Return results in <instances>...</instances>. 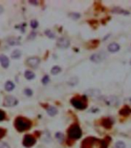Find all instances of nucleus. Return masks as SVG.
<instances>
[{"mask_svg":"<svg viewBox=\"0 0 131 148\" xmlns=\"http://www.w3.org/2000/svg\"><path fill=\"white\" fill-rule=\"evenodd\" d=\"M82 148H106V143L102 140L89 137L83 141Z\"/></svg>","mask_w":131,"mask_h":148,"instance_id":"f257e3e1","label":"nucleus"},{"mask_svg":"<svg viewBox=\"0 0 131 148\" xmlns=\"http://www.w3.org/2000/svg\"><path fill=\"white\" fill-rule=\"evenodd\" d=\"M15 126L18 131L22 132L30 128L31 122L27 119L23 118V117H18L15 121Z\"/></svg>","mask_w":131,"mask_h":148,"instance_id":"f03ea898","label":"nucleus"},{"mask_svg":"<svg viewBox=\"0 0 131 148\" xmlns=\"http://www.w3.org/2000/svg\"><path fill=\"white\" fill-rule=\"evenodd\" d=\"M68 136L69 138L73 139V140H77L81 137L82 136V131L81 129L79 128L78 125H73L70 126V128L68 131Z\"/></svg>","mask_w":131,"mask_h":148,"instance_id":"7ed1b4c3","label":"nucleus"},{"mask_svg":"<svg viewBox=\"0 0 131 148\" xmlns=\"http://www.w3.org/2000/svg\"><path fill=\"white\" fill-rule=\"evenodd\" d=\"M71 104L73 105V106H75L76 108L79 109V110H83V109L86 108V104H85L83 100L80 98H78V97H74L71 100Z\"/></svg>","mask_w":131,"mask_h":148,"instance_id":"20e7f679","label":"nucleus"},{"mask_svg":"<svg viewBox=\"0 0 131 148\" xmlns=\"http://www.w3.org/2000/svg\"><path fill=\"white\" fill-rule=\"evenodd\" d=\"M18 101L15 97L13 96H5L4 99V102H3V105L5 106H14L17 104Z\"/></svg>","mask_w":131,"mask_h":148,"instance_id":"39448f33","label":"nucleus"},{"mask_svg":"<svg viewBox=\"0 0 131 148\" xmlns=\"http://www.w3.org/2000/svg\"><path fill=\"white\" fill-rule=\"evenodd\" d=\"M36 143V139L31 135H26L24 137L23 140V145L26 147H30L33 146Z\"/></svg>","mask_w":131,"mask_h":148,"instance_id":"423d86ee","label":"nucleus"},{"mask_svg":"<svg viewBox=\"0 0 131 148\" xmlns=\"http://www.w3.org/2000/svg\"><path fill=\"white\" fill-rule=\"evenodd\" d=\"M57 46L62 49L67 48L69 46V40L66 37H61L57 40Z\"/></svg>","mask_w":131,"mask_h":148,"instance_id":"0eeeda50","label":"nucleus"},{"mask_svg":"<svg viewBox=\"0 0 131 148\" xmlns=\"http://www.w3.org/2000/svg\"><path fill=\"white\" fill-rule=\"evenodd\" d=\"M40 59L38 58V57H31V58H29L27 59V64L30 66V67H32V68H36V67L39 66L40 64Z\"/></svg>","mask_w":131,"mask_h":148,"instance_id":"6e6552de","label":"nucleus"},{"mask_svg":"<svg viewBox=\"0 0 131 148\" xmlns=\"http://www.w3.org/2000/svg\"><path fill=\"white\" fill-rule=\"evenodd\" d=\"M105 102H106L107 105H110V106H116V105L118 104V100L115 96L106 97V100H105Z\"/></svg>","mask_w":131,"mask_h":148,"instance_id":"1a4fd4ad","label":"nucleus"},{"mask_svg":"<svg viewBox=\"0 0 131 148\" xmlns=\"http://www.w3.org/2000/svg\"><path fill=\"white\" fill-rule=\"evenodd\" d=\"M0 63L4 68H7L9 65V60L5 55H0Z\"/></svg>","mask_w":131,"mask_h":148,"instance_id":"9d476101","label":"nucleus"},{"mask_svg":"<svg viewBox=\"0 0 131 148\" xmlns=\"http://www.w3.org/2000/svg\"><path fill=\"white\" fill-rule=\"evenodd\" d=\"M119 49H120V46L116 42H113L108 46V50L110 52H118Z\"/></svg>","mask_w":131,"mask_h":148,"instance_id":"9b49d317","label":"nucleus"},{"mask_svg":"<svg viewBox=\"0 0 131 148\" xmlns=\"http://www.w3.org/2000/svg\"><path fill=\"white\" fill-rule=\"evenodd\" d=\"M103 58L101 55L99 54V53L93 54L91 57H90V59H91L92 61L94 62V63H100V62L103 60Z\"/></svg>","mask_w":131,"mask_h":148,"instance_id":"f8f14e48","label":"nucleus"},{"mask_svg":"<svg viewBox=\"0 0 131 148\" xmlns=\"http://www.w3.org/2000/svg\"><path fill=\"white\" fill-rule=\"evenodd\" d=\"M86 94L87 95H89V96H98L100 94V91L98 90V89H89V90H87L86 92Z\"/></svg>","mask_w":131,"mask_h":148,"instance_id":"ddd939ff","label":"nucleus"},{"mask_svg":"<svg viewBox=\"0 0 131 148\" xmlns=\"http://www.w3.org/2000/svg\"><path fill=\"white\" fill-rule=\"evenodd\" d=\"M47 113L50 116H55L57 114V110L54 106H50L47 108Z\"/></svg>","mask_w":131,"mask_h":148,"instance_id":"4468645a","label":"nucleus"},{"mask_svg":"<svg viewBox=\"0 0 131 148\" xmlns=\"http://www.w3.org/2000/svg\"><path fill=\"white\" fill-rule=\"evenodd\" d=\"M21 54H22V52L20 51L19 49H15L13 52H12V54H11V57L13 59H19L21 57Z\"/></svg>","mask_w":131,"mask_h":148,"instance_id":"2eb2a0df","label":"nucleus"},{"mask_svg":"<svg viewBox=\"0 0 131 148\" xmlns=\"http://www.w3.org/2000/svg\"><path fill=\"white\" fill-rule=\"evenodd\" d=\"M5 88L7 91H12L14 88H15V85L13 83H12L11 81H8L5 83Z\"/></svg>","mask_w":131,"mask_h":148,"instance_id":"dca6fc26","label":"nucleus"},{"mask_svg":"<svg viewBox=\"0 0 131 148\" xmlns=\"http://www.w3.org/2000/svg\"><path fill=\"white\" fill-rule=\"evenodd\" d=\"M131 113V110L129 107H124L122 110H120V115H123V116H126V115H129V114Z\"/></svg>","mask_w":131,"mask_h":148,"instance_id":"f3484780","label":"nucleus"},{"mask_svg":"<svg viewBox=\"0 0 131 148\" xmlns=\"http://www.w3.org/2000/svg\"><path fill=\"white\" fill-rule=\"evenodd\" d=\"M102 123H103V126H105L106 128H110L112 126V122L110 119H104Z\"/></svg>","mask_w":131,"mask_h":148,"instance_id":"a211bd4d","label":"nucleus"},{"mask_svg":"<svg viewBox=\"0 0 131 148\" xmlns=\"http://www.w3.org/2000/svg\"><path fill=\"white\" fill-rule=\"evenodd\" d=\"M25 77L27 79H34L35 74L32 71H26L25 73Z\"/></svg>","mask_w":131,"mask_h":148,"instance_id":"6ab92c4d","label":"nucleus"},{"mask_svg":"<svg viewBox=\"0 0 131 148\" xmlns=\"http://www.w3.org/2000/svg\"><path fill=\"white\" fill-rule=\"evenodd\" d=\"M61 71V68L58 66H55V67H52V69H51V73L53 74V75H56Z\"/></svg>","mask_w":131,"mask_h":148,"instance_id":"aec40b11","label":"nucleus"},{"mask_svg":"<svg viewBox=\"0 0 131 148\" xmlns=\"http://www.w3.org/2000/svg\"><path fill=\"white\" fill-rule=\"evenodd\" d=\"M9 43L10 45H19L20 43L19 40H18V39H15V38H10L9 40Z\"/></svg>","mask_w":131,"mask_h":148,"instance_id":"412c9836","label":"nucleus"},{"mask_svg":"<svg viewBox=\"0 0 131 148\" xmlns=\"http://www.w3.org/2000/svg\"><path fill=\"white\" fill-rule=\"evenodd\" d=\"M78 83V79L77 77H73L71 79H69V82H68V84L71 85V86H75Z\"/></svg>","mask_w":131,"mask_h":148,"instance_id":"4be33fe9","label":"nucleus"},{"mask_svg":"<svg viewBox=\"0 0 131 148\" xmlns=\"http://www.w3.org/2000/svg\"><path fill=\"white\" fill-rule=\"evenodd\" d=\"M115 147H116V148H126L125 143H124V142H122V141H118V142H116Z\"/></svg>","mask_w":131,"mask_h":148,"instance_id":"5701e85b","label":"nucleus"},{"mask_svg":"<svg viewBox=\"0 0 131 148\" xmlns=\"http://www.w3.org/2000/svg\"><path fill=\"white\" fill-rule=\"evenodd\" d=\"M30 25H31V27L33 28V29H35V28L37 27L39 23H38V22L36 21V20H32L31 22H30Z\"/></svg>","mask_w":131,"mask_h":148,"instance_id":"b1692460","label":"nucleus"},{"mask_svg":"<svg viewBox=\"0 0 131 148\" xmlns=\"http://www.w3.org/2000/svg\"><path fill=\"white\" fill-rule=\"evenodd\" d=\"M46 35L48 36L50 38H52V39H53L55 37L54 34H53L51 31H50V30H46Z\"/></svg>","mask_w":131,"mask_h":148,"instance_id":"393cba45","label":"nucleus"},{"mask_svg":"<svg viewBox=\"0 0 131 148\" xmlns=\"http://www.w3.org/2000/svg\"><path fill=\"white\" fill-rule=\"evenodd\" d=\"M56 138L59 140V141H62L63 140V135H62L61 133H57L56 134Z\"/></svg>","mask_w":131,"mask_h":148,"instance_id":"a878e982","label":"nucleus"},{"mask_svg":"<svg viewBox=\"0 0 131 148\" xmlns=\"http://www.w3.org/2000/svg\"><path fill=\"white\" fill-rule=\"evenodd\" d=\"M50 81V78H49V76H45L43 78H42V83L46 84L49 83Z\"/></svg>","mask_w":131,"mask_h":148,"instance_id":"bb28decb","label":"nucleus"},{"mask_svg":"<svg viewBox=\"0 0 131 148\" xmlns=\"http://www.w3.org/2000/svg\"><path fill=\"white\" fill-rule=\"evenodd\" d=\"M5 113H4V111L0 110V121L3 120L5 119Z\"/></svg>","mask_w":131,"mask_h":148,"instance_id":"cd10ccee","label":"nucleus"},{"mask_svg":"<svg viewBox=\"0 0 131 148\" xmlns=\"http://www.w3.org/2000/svg\"><path fill=\"white\" fill-rule=\"evenodd\" d=\"M24 93H25V94H26L27 96H32V91L30 89H26L25 90H24Z\"/></svg>","mask_w":131,"mask_h":148,"instance_id":"c85d7f7f","label":"nucleus"},{"mask_svg":"<svg viewBox=\"0 0 131 148\" xmlns=\"http://www.w3.org/2000/svg\"><path fill=\"white\" fill-rule=\"evenodd\" d=\"M0 148H10L7 143L4 142H0Z\"/></svg>","mask_w":131,"mask_h":148,"instance_id":"c756f323","label":"nucleus"},{"mask_svg":"<svg viewBox=\"0 0 131 148\" xmlns=\"http://www.w3.org/2000/svg\"><path fill=\"white\" fill-rule=\"evenodd\" d=\"M5 134V131L4 129L3 128H0V138H2L3 137Z\"/></svg>","mask_w":131,"mask_h":148,"instance_id":"7c9ffc66","label":"nucleus"},{"mask_svg":"<svg viewBox=\"0 0 131 148\" xmlns=\"http://www.w3.org/2000/svg\"><path fill=\"white\" fill-rule=\"evenodd\" d=\"M3 11H4V9H3V7L2 6V5H0V14H2L3 12Z\"/></svg>","mask_w":131,"mask_h":148,"instance_id":"2f4dec72","label":"nucleus"},{"mask_svg":"<svg viewBox=\"0 0 131 148\" xmlns=\"http://www.w3.org/2000/svg\"><path fill=\"white\" fill-rule=\"evenodd\" d=\"M129 101H130V103L131 104V97H130V98H129Z\"/></svg>","mask_w":131,"mask_h":148,"instance_id":"473e14b6","label":"nucleus"}]
</instances>
